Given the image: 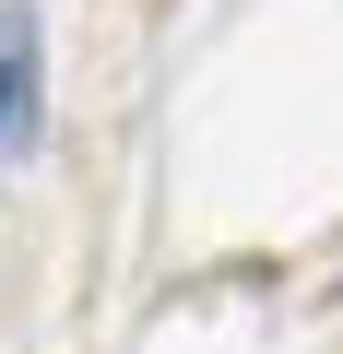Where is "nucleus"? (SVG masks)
I'll return each instance as SVG.
<instances>
[{"label":"nucleus","mask_w":343,"mask_h":354,"mask_svg":"<svg viewBox=\"0 0 343 354\" xmlns=\"http://www.w3.org/2000/svg\"><path fill=\"white\" fill-rule=\"evenodd\" d=\"M24 83H36V71H24V48H0V153L24 142Z\"/></svg>","instance_id":"f257e3e1"}]
</instances>
